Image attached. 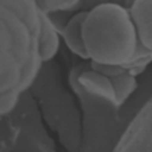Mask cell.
Returning a JSON list of instances; mask_svg holds the SVG:
<instances>
[{"instance_id":"obj_1","label":"cell","mask_w":152,"mask_h":152,"mask_svg":"<svg viewBox=\"0 0 152 152\" xmlns=\"http://www.w3.org/2000/svg\"><path fill=\"white\" fill-rule=\"evenodd\" d=\"M82 37L88 61L101 64L129 63L144 48L139 44L128 11L113 2L87 10Z\"/></svg>"},{"instance_id":"obj_2","label":"cell","mask_w":152,"mask_h":152,"mask_svg":"<svg viewBox=\"0 0 152 152\" xmlns=\"http://www.w3.org/2000/svg\"><path fill=\"white\" fill-rule=\"evenodd\" d=\"M44 63L39 56L38 30L0 2V93H25Z\"/></svg>"},{"instance_id":"obj_3","label":"cell","mask_w":152,"mask_h":152,"mask_svg":"<svg viewBox=\"0 0 152 152\" xmlns=\"http://www.w3.org/2000/svg\"><path fill=\"white\" fill-rule=\"evenodd\" d=\"M114 151H152V102L147 100L128 124Z\"/></svg>"},{"instance_id":"obj_4","label":"cell","mask_w":152,"mask_h":152,"mask_svg":"<svg viewBox=\"0 0 152 152\" xmlns=\"http://www.w3.org/2000/svg\"><path fill=\"white\" fill-rule=\"evenodd\" d=\"M127 11L139 44L152 50V0H134Z\"/></svg>"},{"instance_id":"obj_5","label":"cell","mask_w":152,"mask_h":152,"mask_svg":"<svg viewBox=\"0 0 152 152\" xmlns=\"http://www.w3.org/2000/svg\"><path fill=\"white\" fill-rule=\"evenodd\" d=\"M61 34L57 25L50 18V14L39 8V31H38V49L43 63L55 58L59 50Z\"/></svg>"},{"instance_id":"obj_6","label":"cell","mask_w":152,"mask_h":152,"mask_svg":"<svg viewBox=\"0 0 152 152\" xmlns=\"http://www.w3.org/2000/svg\"><path fill=\"white\" fill-rule=\"evenodd\" d=\"M87 10H77L68 19L62 30L59 31L61 39H63L66 48L78 58L88 61V56L83 44L82 37V24L86 17Z\"/></svg>"},{"instance_id":"obj_7","label":"cell","mask_w":152,"mask_h":152,"mask_svg":"<svg viewBox=\"0 0 152 152\" xmlns=\"http://www.w3.org/2000/svg\"><path fill=\"white\" fill-rule=\"evenodd\" d=\"M110 81L113 84L116 104L120 108L132 96V94L137 90V88H138L137 76L124 74V75H118L114 77H110Z\"/></svg>"},{"instance_id":"obj_8","label":"cell","mask_w":152,"mask_h":152,"mask_svg":"<svg viewBox=\"0 0 152 152\" xmlns=\"http://www.w3.org/2000/svg\"><path fill=\"white\" fill-rule=\"evenodd\" d=\"M82 0H39L38 7L48 13H70L81 8Z\"/></svg>"},{"instance_id":"obj_9","label":"cell","mask_w":152,"mask_h":152,"mask_svg":"<svg viewBox=\"0 0 152 152\" xmlns=\"http://www.w3.org/2000/svg\"><path fill=\"white\" fill-rule=\"evenodd\" d=\"M20 96L21 94L14 89L0 93V118L12 113L15 109L19 103Z\"/></svg>"},{"instance_id":"obj_10","label":"cell","mask_w":152,"mask_h":152,"mask_svg":"<svg viewBox=\"0 0 152 152\" xmlns=\"http://www.w3.org/2000/svg\"><path fill=\"white\" fill-rule=\"evenodd\" d=\"M107 1H108V2H113V4H116V5H119V6H122V7H125V8L127 10L134 0H107Z\"/></svg>"}]
</instances>
